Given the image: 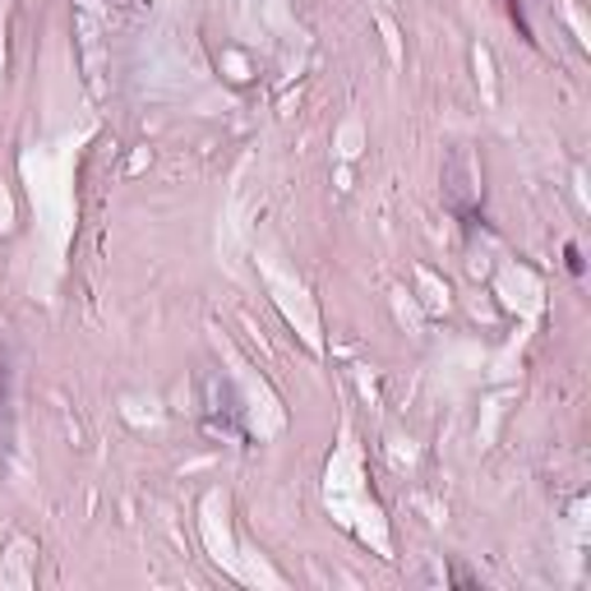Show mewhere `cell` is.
<instances>
[{
    "label": "cell",
    "mask_w": 591,
    "mask_h": 591,
    "mask_svg": "<svg viewBox=\"0 0 591 591\" xmlns=\"http://www.w3.org/2000/svg\"><path fill=\"white\" fill-rule=\"evenodd\" d=\"M564 259H569V273H582V249H578V245L564 249Z\"/></svg>",
    "instance_id": "cell-1"
}]
</instances>
